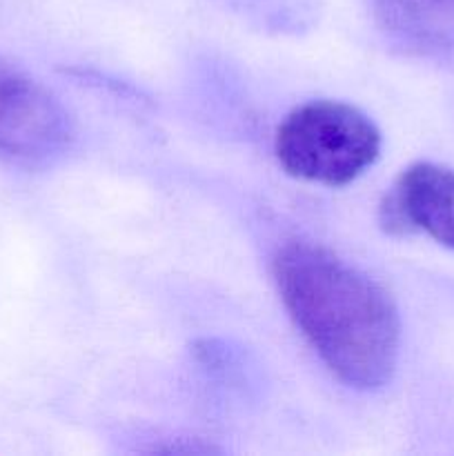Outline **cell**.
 I'll list each match as a JSON object with an SVG mask.
<instances>
[{
  "mask_svg": "<svg viewBox=\"0 0 454 456\" xmlns=\"http://www.w3.org/2000/svg\"><path fill=\"white\" fill-rule=\"evenodd\" d=\"M74 138L71 118L47 87L0 61V159L47 165L65 154Z\"/></svg>",
  "mask_w": 454,
  "mask_h": 456,
  "instance_id": "3",
  "label": "cell"
},
{
  "mask_svg": "<svg viewBox=\"0 0 454 456\" xmlns=\"http://www.w3.org/2000/svg\"><path fill=\"white\" fill-rule=\"evenodd\" d=\"M381 151V134L361 110L341 101H310L280 120L274 154L294 178L343 187L368 172Z\"/></svg>",
  "mask_w": 454,
  "mask_h": 456,
  "instance_id": "2",
  "label": "cell"
},
{
  "mask_svg": "<svg viewBox=\"0 0 454 456\" xmlns=\"http://www.w3.org/2000/svg\"><path fill=\"white\" fill-rule=\"evenodd\" d=\"M372 9L401 52L423 58L454 53V0H372Z\"/></svg>",
  "mask_w": 454,
  "mask_h": 456,
  "instance_id": "5",
  "label": "cell"
},
{
  "mask_svg": "<svg viewBox=\"0 0 454 456\" xmlns=\"http://www.w3.org/2000/svg\"><path fill=\"white\" fill-rule=\"evenodd\" d=\"M280 301L329 372L352 390L387 386L401 321L381 283L325 245L289 240L274 256Z\"/></svg>",
  "mask_w": 454,
  "mask_h": 456,
  "instance_id": "1",
  "label": "cell"
},
{
  "mask_svg": "<svg viewBox=\"0 0 454 456\" xmlns=\"http://www.w3.org/2000/svg\"><path fill=\"white\" fill-rule=\"evenodd\" d=\"M381 223L392 234L421 232L454 249V169L434 163L403 169L383 200Z\"/></svg>",
  "mask_w": 454,
  "mask_h": 456,
  "instance_id": "4",
  "label": "cell"
}]
</instances>
